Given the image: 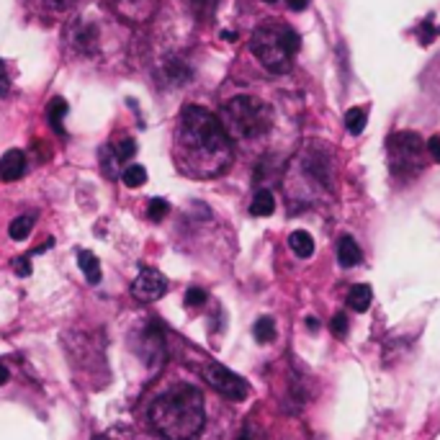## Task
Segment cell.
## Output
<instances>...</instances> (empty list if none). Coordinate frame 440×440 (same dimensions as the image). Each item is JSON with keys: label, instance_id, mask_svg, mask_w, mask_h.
Here are the masks:
<instances>
[{"label": "cell", "instance_id": "1", "mask_svg": "<svg viewBox=\"0 0 440 440\" xmlns=\"http://www.w3.org/2000/svg\"><path fill=\"white\" fill-rule=\"evenodd\" d=\"M176 163L196 178L222 176L232 163V142L222 119L203 106H186L176 129Z\"/></svg>", "mask_w": 440, "mask_h": 440}, {"label": "cell", "instance_id": "2", "mask_svg": "<svg viewBox=\"0 0 440 440\" xmlns=\"http://www.w3.org/2000/svg\"><path fill=\"white\" fill-rule=\"evenodd\" d=\"M206 407L193 384H176L149 407V425L165 440H193L203 430Z\"/></svg>", "mask_w": 440, "mask_h": 440}, {"label": "cell", "instance_id": "3", "mask_svg": "<svg viewBox=\"0 0 440 440\" xmlns=\"http://www.w3.org/2000/svg\"><path fill=\"white\" fill-rule=\"evenodd\" d=\"M299 47H301V39L296 31L289 23H278V21L257 26L250 36V52L273 75H284L294 68Z\"/></svg>", "mask_w": 440, "mask_h": 440}, {"label": "cell", "instance_id": "4", "mask_svg": "<svg viewBox=\"0 0 440 440\" xmlns=\"http://www.w3.org/2000/svg\"><path fill=\"white\" fill-rule=\"evenodd\" d=\"M222 124L227 134L237 136V139H260L271 132V106L255 95H237L224 103Z\"/></svg>", "mask_w": 440, "mask_h": 440}, {"label": "cell", "instance_id": "5", "mask_svg": "<svg viewBox=\"0 0 440 440\" xmlns=\"http://www.w3.org/2000/svg\"><path fill=\"white\" fill-rule=\"evenodd\" d=\"M386 152H389V168L402 181H409L417 173H422V165H425L422 160H425L427 147L422 144L420 134H414V132H397V134L389 136Z\"/></svg>", "mask_w": 440, "mask_h": 440}, {"label": "cell", "instance_id": "6", "mask_svg": "<svg viewBox=\"0 0 440 440\" xmlns=\"http://www.w3.org/2000/svg\"><path fill=\"white\" fill-rule=\"evenodd\" d=\"M203 379H206V384H209L214 392H219L230 402H242V399H247V394H250L247 381H245L242 376H237L235 371H230L227 366H222V363H206Z\"/></svg>", "mask_w": 440, "mask_h": 440}, {"label": "cell", "instance_id": "7", "mask_svg": "<svg viewBox=\"0 0 440 440\" xmlns=\"http://www.w3.org/2000/svg\"><path fill=\"white\" fill-rule=\"evenodd\" d=\"M165 291H168V281L157 268H142L132 281V294L139 301H157L160 296H165Z\"/></svg>", "mask_w": 440, "mask_h": 440}, {"label": "cell", "instance_id": "8", "mask_svg": "<svg viewBox=\"0 0 440 440\" xmlns=\"http://www.w3.org/2000/svg\"><path fill=\"white\" fill-rule=\"evenodd\" d=\"M116 14L129 21H147L155 14L157 0H116Z\"/></svg>", "mask_w": 440, "mask_h": 440}, {"label": "cell", "instance_id": "9", "mask_svg": "<svg viewBox=\"0 0 440 440\" xmlns=\"http://www.w3.org/2000/svg\"><path fill=\"white\" fill-rule=\"evenodd\" d=\"M26 173V155L21 149H8L6 155L0 157V178L6 183H14Z\"/></svg>", "mask_w": 440, "mask_h": 440}, {"label": "cell", "instance_id": "10", "mask_svg": "<svg viewBox=\"0 0 440 440\" xmlns=\"http://www.w3.org/2000/svg\"><path fill=\"white\" fill-rule=\"evenodd\" d=\"M338 263L343 268H353V265L360 263V247L350 235H343L338 240Z\"/></svg>", "mask_w": 440, "mask_h": 440}, {"label": "cell", "instance_id": "11", "mask_svg": "<svg viewBox=\"0 0 440 440\" xmlns=\"http://www.w3.org/2000/svg\"><path fill=\"white\" fill-rule=\"evenodd\" d=\"M371 299H373V291H371V286L366 284H358V286H353L350 291H348V306H350L353 312H366L368 306H371Z\"/></svg>", "mask_w": 440, "mask_h": 440}, {"label": "cell", "instance_id": "12", "mask_svg": "<svg viewBox=\"0 0 440 440\" xmlns=\"http://www.w3.org/2000/svg\"><path fill=\"white\" fill-rule=\"evenodd\" d=\"M273 211H276V198L268 188H260L252 196V203H250V214L252 217H271Z\"/></svg>", "mask_w": 440, "mask_h": 440}, {"label": "cell", "instance_id": "13", "mask_svg": "<svg viewBox=\"0 0 440 440\" xmlns=\"http://www.w3.org/2000/svg\"><path fill=\"white\" fill-rule=\"evenodd\" d=\"M77 265H80L82 276L88 278L90 286H95L98 281H101V263H98V257H95L90 250H82L80 255H77Z\"/></svg>", "mask_w": 440, "mask_h": 440}, {"label": "cell", "instance_id": "14", "mask_svg": "<svg viewBox=\"0 0 440 440\" xmlns=\"http://www.w3.org/2000/svg\"><path fill=\"white\" fill-rule=\"evenodd\" d=\"M289 247H291L294 255H299V257H312L314 240H312V235H309V232L296 230V232H291V235H289Z\"/></svg>", "mask_w": 440, "mask_h": 440}, {"label": "cell", "instance_id": "15", "mask_svg": "<svg viewBox=\"0 0 440 440\" xmlns=\"http://www.w3.org/2000/svg\"><path fill=\"white\" fill-rule=\"evenodd\" d=\"M68 111H70V106H68V101L65 98H52L49 101V106H47V119H49V124H52V129H55L57 134H62L65 132V116H68Z\"/></svg>", "mask_w": 440, "mask_h": 440}, {"label": "cell", "instance_id": "16", "mask_svg": "<svg viewBox=\"0 0 440 440\" xmlns=\"http://www.w3.org/2000/svg\"><path fill=\"white\" fill-rule=\"evenodd\" d=\"M31 230H34V217H31V214H21V217H16L14 222H11L8 235H11L14 242H23V240L31 235Z\"/></svg>", "mask_w": 440, "mask_h": 440}, {"label": "cell", "instance_id": "17", "mask_svg": "<svg viewBox=\"0 0 440 440\" xmlns=\"http://www.w3.org/2000/svg\"><path fill=\"white\" fill-rule=\"evenodd\" d=\"M191 8V14L196 16L198 21H211L214 18V14H217V8H219V0H186Z\"/></svg>", "mask_w": 440, "mask_h": 440}, {"label": "cell", "instance_id": "18", "mask_svg": "<svg viewBox=\"0 0 440 440\" xmlns=\"http://www.w3.org/2000/svg\"><path fill=\"white\" fill-rule=\"evenodd\" d=\"M252 335H255V340L260 343V345L271 343V340L276 338V322H273V317H260L257 319L255 327H252Z\"/></svg>", "mask_w": 440, "mask_h": 440}, {"label": "cell", "instance_id": "19", "mask_svg": "<svg viewBox=\"0 0 440 440\" xmlns=\"http://www.w3.org/2000/svg\"><path fill=\"white\" fill-rule=\"evenodd\" d=\"M366 122H368V114H366V109H350L345 114V129L350 132V134H355L358 136L363 129H366Z\"/></svg>", "mask_w": 440, "mask_h": 440}, {"label": "cell", "instance_id": "20", "mask_svg": "<svg viewBox=\"0 0 440 440\" xmlns=\"http://www.w3.org/2000/svg\"><path fill=\"white\" fill-rule=\"evenodd\" d=\"M122 181L127 188H139V186L147 183V170L142 165H129V168H124Z\"/></svg>", "mask_w": 440, "mask_h": 440}, {"label": "cell", "instance_id": "21", "mask_svg": "<svg viewBox=\"0 0 440 440\" xmlns=\"http://www.w3.org/2000/svg\"><path fill=\"white\" fill-rule=\"evenodd\" d=\"M168 77L176 82V85H181V82H188L191 80L188 65H183L181 60H170L168 62Z\"/></svg>", "mask_w": 440, "mask_h": 440}, {"label": "cell", "instance_id": "22", "mask_svg": "<svg viewBox=\"0 0 440 440\" xmlns=\"http://www.w3.org/2000/svg\"><path fill=\"white\" fill-rule=\"evenodd\" d=\"M111 149H114V155L119 163H127V160H132V157L136 155V142L134 139H119Z\"/></svg>", "mask_w": 440, "mask_h": 440}, {"label": "cell", "instance_id": "23", "mask_svg": "<svg viewBox=\"0 0 440 440\" xmlns=\"http://www.w3.org/2000/svg\"><path fill=\"white\" fill-rule=\"evenodd\" d=\"M75 39H77V47H80L82 52H90V49L95 47V39H98V28L88 23V26L80 28V34L75 36Z\"/></svg>", "mask_w": 440, "mask_h": 440}, {"label": "cell", "instance_id": "24", "mask_svg": "<svg viewBox=\"0 0 440 440\" xmlns=\"http://www.w3.org/2000/svg\"><path fill=\"white\" fill-rule=\"evenodd\" d=\"M170 211V203L165 201V198H152L147 206V217L152 219V222H163L165 217H168Z\"/></svg>", "mask_w": 440, "mask_h": 440}, {"label": "cell", "instance_id": "25", "mask_svg": "<svg viewBox=\"0 0 440 440\" xmlns=\"http://www.w3.org/2000/svg\"><path fill=\"white\" fill-rule=\"evenodd\" d=\"M116 163H119V160H116L114 149H111V147L101 149V168L106 170V176H111V178L116 176V168H114Z\"/></svg>", "mask_w": 440, "mask_h": 440}, {"label": "cell", "instance_id": "26", "mask_svg": "<svg viewBox=\"0 0 440 440\" xmlns=\"http://www.w3.org/2000/svg\"><path fill=\"white\" fill-rule=\"evenodd\" d=\"M183 301H186V306H201V304H206V291L193 286V289H188V291H186Z\"/></svg>", "mask_w": 440, "mask_h": 440}, {"label": "cell", "instance_id": "27", "mask_svg": "<svg viewBox=\"0 0 440 440\" xmlns=\"http://www.w3.org/2000/svg\"><path fill=\"white\" fill-rule=\"evenodd\" d=\"M14 271L18 278H28L31 276V255H23V257H16L14 260Z\"/></svg>", "mask_w": 440, "mask_h": 440}, {"label": "cell", "instance_id": "28", "mask_svg": "<svg viewBox=\"0 0 440 440\" xmlns=\"http://www.w3.org/2000/svg\"><path fill=\"white\" fill-rule=\"evenodd\" d=\"M332 332H335V335H338V338H345L348 335V317L345 314H335V317H332Z\"/></svg>", "mask_w": 440, "mask_h": 440}, {"label": "cell", "instance_id": "29", "mask_svg": "<svg viewBox=\"0 0 440 440\" xmlns=\"http://www.w3.org/2000/svg\"><path fill=\"white\" fill-rule=\"evenodd\" d=\"M440 34V31H438V28H435L433 26V21H425V26H422L420 28V36H422V44H430V41H433L435 39V36H438Z\"/></svg>", "mask_w": 440, "mask_h": 440}, {"label": "cell", "instance_id": "30", "mask_svg": "<svg viewBox=\"0 0 440 440\" xmlns=\"http://www.w3.org/2000/svg\"><path fill=\"white\" fill-rule=\"evenodd\" d=\"M8 90H11V77H8L6 62L0 60V98H3V95H8Z\"/></svg>", "mask_w": 440, "mask_h": 440}, {"label": "cell", "instance_id": "31", "mask_svg": "<svg viewBox=\"0 0 440 440\" xmlns=\"http://www.w3.org/2000/svg\"><path fill=\"white\" fill-rule=\"evenodd\" d=\"M427 155L433 157L435 163H440V136H433V139H427Z\"/></svg>", "mask_w": 440, "mask_h": 440}, {"label": "cell", "instance_id": "32", "mask_svg": "<svg viewBox=\"0 0 440 440\" xmlns=\"http://www.w3.org/2000/svg\"><path fill=\"white\" fill-rule=\"evenodd\" d=\"M286 6L291 8V11H304L309 6V0H286Z\"/></svg>", "mask_w": 440, "mask_h": 440}, {"label": "cell", "instance_id": "33", "mask_svg": "<svg viewBox=\"0 0 440 440\" xmlns=\"http://www.w3.org/2000/svg\"><path fill=\"white\" fill-rule=\"evenodd\" d=\"M73 3H75V0H49V6L57 8V11H65V8H70Z\"/></svg>", "mask_w": 440, "mask_h": 440}, {"label": "cell", "instance_id": "34", "mask_svg": "<svg viewBox=\"0 0 440 440\" xmlns=\"http://www.w3.org/2000/svg\"><path fill=\"white\" fill-rule=\"evenodd\" d=\"M8 379H11V373H8V368L0 363V386L3 384H8Z\"/></svg>", "mask_w": 440, "mask_h": 440}, {"label": "cell", "instance_id": "35", "mask_svg": "<svg viewBox=\"0 0 440 440\" xmlns=\"http://www.w3.org/2000/svg\"><path fill=\"white\" fill-rule=\"evenodd\" d=\"M222 39H227V41H235V39H237V34H235V31H222Z\"/></svg>", "mask_w": 440, "mask_h": 440}, {"label": "cell", "instance_id": "36", "mask_svg": "<svg viewBox=\"0 0 440 440\" xmlns=\"http://www.w3.org/2000/svg\"><path fill=\"white\" fill-rule=\"evenodd\" d=\"M306 327H309V330H317V319H314V317H309V319H306Z\"/></svg>", "mask_w": 440, "mask_h": 440}, {"label": "cell", "instance_id": "37", "mask_svg": "<svg viewBox=\"0 0 440 440\" xmlns=\"http://www.w3.org/2000/svg\"><path fill=\"white\" fill-rule=\"evenodd\" d=\"M265 3H276V0H265Z\"/></svg>", "mask_w": 440, "mask_h": 440}, {"label": "cell", "instance_id": "38", "mask_svg": "<svg viewBox=\"0 0 440 440\" xmlns=\"http://www.w3.org/2000/svg\"><path fill=\"white\" fill-rule=\"evenodd\" d=\"M240 440H250V438H240Z\"/></svg>", "mask_w": 440, "mask_h": 440}]
</instances>
